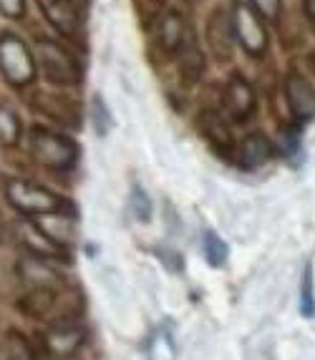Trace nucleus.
<instances>
[{
    "mask_svg": "<svg viewBox=\"0 0 315 360\" xmlns=\"http://www.w3.org/2000/svg\"><path fill=\"white\" fill-rule=\"evenodd\" d=\"M81 340H84V333H81V328H76V325H71V323L53 325V328L43 335V345H46V350H49L51 355H56V358H68V355H73L81 348Z\"/></svg>",
    "mask_w": 315,
    "mask_h": 360,
    "instance_id": "0eeeda50",
    "label": "nucleus"
},
{
    "mask_svg": "<svg viewBox=\"0 0 315 360\" xmlns=\"http://www.w3.org/2000/svg\"><path fill=\"white\" fill-rule=\"evenodd\" d=\"M6 197L15 210L25 212V214H49V212L68 210L66 199L49 192V189H43V186L31 184V181H20V179L8 181Z\"/></svg>",
    "mask_w": 315,
    "mask_h": 360,
    "instance_id": "f03ea898",
    "label": "nucleus"
},
{
    "mask_svg": "<svg viewBox=\"0 0 315 360\" xmlns=\"http://www.w3.org/2000/svg\"><path fill=\"white\" fill-rule=\"evenodd\" d=\"M187 3H189V6H197V3H200V0H187Z\"/></svg>",
    "mask_w": 315,
    "mask_h": 360,
    "instance_id": "7c9ffc66",
    "label": "nucleus"
},
{
    "mask_svg": "<svg viewBox=\"0 0 315 360\" xmlns=\"http://www.w3.org/2000/svg\"><path fill=\"white\" fill-rule=\"evenodd\" d=\"M224 108L235 121H245L255 111V91L250 89L248 81L232 78L224 89Z\"/></svg>",
    "mask_w": 315,
    "mask_h": 360,
    "instance_id": "6e6552de",
    "label": "nucleus"
},
{
    "mask_svg": "<svg viewBox=\"0 0 315 360\" xmlns=\"http://www.w3.org/2000/svg\"><path fill=\"white\" fill-rule=\"evenodd\" d=\"M38 227L46 237L56 242V245H73V237H76V224H73L71 217L61 214V212H49V214H41L38 219Z\"/></svg>",
    "mask_w": 315,
    "mask_h": 360,
    "instance_id": "f8f14e48",
    "label": "nucleus"
},
{
    "mask_svg": "<svg viewBox=\"0 0 315 360\" xmlns=\"http://www.w3.org/2000/svg\"><path fill=\"white\" fill-rule=\"evenodd\" d=\"M43 11L49 15V20L61 30L63 36H76L79 33V13L73 0H41Z\"/></svg>",
    "mask_w": 315,
    "mask_h": 360,
    "instance_id": "9b49d317",
    "label": "nucleus"
},
{
    "mask_svg": "<svg viewBox=\"0 0 315 360\" xmlns=\"http://www.w3.org/2000/svg\"><path fill=\"white\" fill-rule=\"evenodd\" d=\"M0 68L11 84H28L36 76V63H33L31 51L15 36L0 38Z\"/></svg>",
    "mask_w": 315,
    "mask_h": 360,
    "instance_id": "20e7f679",
    "label": "nucleus"
},
{
    "mask_svg": "<svg viewBox=\"0 0 315 360\" xmlns=\"http://www.w3.org/2000/svg\"><path fill=\"white\" fill-rule=\"evenodd\" d=\"M36 51H38V60H41L43 76L49 78L51 84H61V86L79 84L81 66L63 46L49 41V38H43V41H38Z\"/></svg>",
    "mask_w": 315,
    "mask_h": 360,
    "instance_id": "7ed1b4c3",
    "label": "nucleus"
},
{
    "mask_svg": "<svg viewBox=\"0 0 315 360\" xmlns=\"http://www.w3.org/2000/svg\"><path fill=\"white\" fill-rule=\"evenodd\" d=\"M207 46L214 53V58L227 60L232 56V46H235V25L227 8L217 6L210 18H207Z\"/></svg>",
    "mask_w": 315,
    "mask_h": 360,
    "instance_id": "423d86ee",
    "label": "nucleus"
},
{
    "mask_svg": "<svg viewBox=\"0 0 315 360\" xmlns=\"http://www.w3.org/2000/svg\"><path fill=\"white\" fill-rule=\"evenodd\" d=\"M0 237H3V217H0Z\"/></svg>",
    "mask_w": 315,
    "mask_h": 360,
    "instance_id": "c756f323",
    "label": "nucleus"
},
{
    "mask_svg": "<svg viewBox=\"0 0 315 360\" xmlns=\"http://www.w3.org/2000/svg\"><path fill=\"white\" fill-rule=\"evenodd\" d=\"M300 312L305 318H315V283H313V264H305L303 283H300Z\"/></svg>",
    "mask_w": 315,
    "mask_h": 360,
    "instance_id": "412c9836",
    "label": "nucleus"
},
{
    "mask_svg": "<svg viewBox=\"0 0 315 360\" xmlns=\"http://www.w3.org/2000/svg\"><path fill=\"white\" fill-rule=\"evenodd\" d=\"M202 247H205V257L210 264H214V267H219V264H224V259H227V245H224L222 240H219L214 232H207L205 234V242H202Z\"/></svg>",
    "mask_w": 315,
    "mask_h": 360,
    "instance_id": "5701e85b",
    "label": "nucleus"
},
{
    "mask_svg": "<svg viewBox=\"0 0 315 360\" xmlns=\"http://www.w3.org/2000/svg\"><path fill=\"white\" fill-rule=\"evenodd\" d=\"M36 106L41 108L43 114L51 116L56 121H63L68 127H76L79 124V114H76V106H73L71 98L66 96H56V94H38Z\"/></svg>",
    "mask_w": 315,
    "mask_h": 360,
    "instance_id": "ddd939ff",
    "label": "nucleus"
},
{
    "mask_svg": "<svg viewBox=\"0 0 315 360\" xmlns=\"http://www.w3.org/2000/svg\"><path fill=\"white\" fill-rule=\"evenodd\" d=\"M285 94H288V103H290L292 114L300 121H308L315 116V89L303 81V78L290 76L285 84Z\"/></svg>",
    "mask_w": 315,
    "mask_h": 360,
    "instance_id": "1a4fd4ad",
    "label": "nucleus"
},
{
    "mask_svg": "<svg viewBox=\"0 0 315 360\" xmlns=\"http://www.w3.org/2000/svg\"><path fill=\"white\" fill-rule=\"evenodd\" d=\"M273 159V141L265 134H250L240 144V162L245 167H260Z\"/></svg>",
    "mask_w": 315,
    "mask_h": 360,
    "instance_id": "2eb2a0df",
    "label": "nucleus"
},
{
    "mask_svg": "<svg viewBox=\"0 0 315 360\" xmlns=\"http://www.w3.org/2000/svg\"><path fill=\"white\" fill-rule=\"evenodd\" d=\"M6 355L8 360H33V348L20 333L11 330L6 335Z\"/></svg>",
    "mask_w": 315,
    "mask_h": 360,
    "instance_id": "4be33fe9",
    "label": "nucleus"
},
{
    "mask_svg": "<svg viewBox=\"0 0 315 360\" xmlns=\"http://www.w3.org/2000/svg\"><path fill=\"white\" fill-rule=\"evenodd\" d=\"M200 129L210 136V141H214V144H224L230 146L232 136H230V129L224 127L222 119H219L217 114H212V111H205V114L200 116Z\"/></svg>",
    "mask_w": 315,
    "mask_h": 360,
    "instance_id": "6ab92c4d",
    "label": "nucleus"
},
{
    "mask_svg": "<svg viewBox=\"0 0 315 360\" xmlns=\"http://www.w3.org/2000/svg\"><path fill=\"white\" fill-rule=\"evenodd\" d=\"M159 46L164 51H176L182 49L184 43V20L176 15V13H169L167 18L159 23Z\"/></svg>",
    "mask_w": 315,
    "mask_h": 360,
    "instance_id": "a211bd4d",
    "label": "nucleus"
},
{
    "mask_svg": "<svg viewBox=\"0 0 315 360\" xmlns=\"http://www.w3.org/2000/svg\"><path fill=\"white\" fill-rule=\"evenodd\" d=\"M252 3H255V8L265 15V18L275 20L280 15V0H252Z\"/></svg>",
    "mask_w": 315,
    "mask_h": 360,
    "instance_id": "bb28decb",
    "label": "nucleus"
},
{
    "mask_svg": "<svg viewBox=\"0 0 315 360\" xmlns=\"http://www.w3.org/2000/svg\"><path fill=\"white\" fill-rule=\"evenodd\" d=\"M202 73H205V56L194 43H187V49H182L179 56V76L184 78V84H197Z\"/></svg>",
    "mask_w": 315,
    "mask_h": 360,
    "instance_id": "f3484780",
    "label": "nucleus"
},
{
    "mask_svg": "<svg viewBox=\"0 0 315 360\" xmlns=\"http://www.w3.org/2000/svg\"><path fill=\"white\" fill-rule=\"evenodd\" d=\"M18 272H20V280L25 285H31V288H51V285L61 283V275L43 262V257L23 259L18 264Z\"/></svg>",
    "mask_w": 315,
    "mask_h": 360,
    "instance_id": "4468645a",
    "label": "nucleus"
},
{
    "mask_svg": "<svg viewBox=\"0 0 315 360\" xmlns=\"http://www.w3.org/2000/svg\"><path fill=\"white\" fill-rule=\"evenodd\" d=\"M31 151L38 164L56 169V172H66L79 159V149H76V144H73L71 139L49 131V129H33Z\"/></svg>",
    "mask_w": 315,
    "mask_h": 360,
    "instance_id": "f257e3e1",
    "label": "nucleus"
},
{
    "mask_svg": "<svg viewBox=\"0 0 315 360\" xmlns=\"http://www.w3.org/2000/svg\"><path fill=\"white\" fill-rule=\"evenodd\" d=\"M308 15H310V23L315 28V0H308Z\"/></svg>",
    "mask_w": 315,
    "mask_h": 360,
    "instance_id": "c85d7f7f",
    "label": "nucleus"
},
{
    "mask_svg": "<svg viewBox=\"0 0 315 360\" xmlns=\"http://www.w3.org/2000/svg\"><path fill=\"white\" fill-rule=\"evenodd\" d=\"M20 139V121L8 106H0V141L6 146L18 144Z\"/></svg>",
    "mask_w": 315,
    "mask_h": 360,
    "instance_id": "aec40b11",
    "label": "nucleus"
},
{
    "mask_svg": "<svg viewBox=\"0 0 315 360\" xmlns=\"http://www.w3.org/2000/svg\"><path fill=\"white\" fill-rule=\"evenodd\" d=\"M232 25H235V33L240 38V43L245 46V51L252 56H262L267 49V30L265 25L257 20L252 11L243 3L235 6V15H232Z\"/></svg>",
    "mask_w": 315,
    "mask_h": 360,
    "instance_id": "39448f33",
    "label": "nucleus"
},
{
    "mask_svg": "<svg viewBox=\"0 0 315 360\" xmlns=\"http://www.w3.org/2000/svg\"><path fill=\"white\" fill-rule=\"evenodd\" d=\"M0 11L6 13L8 18H20L25 13V0H0Z\"/></svg>",
    "mask_w": 315,
    "mask_h": 360,
    "instance_id": "cd10ccee",
    "label": "nucleus"
},
{
    "mask_svg": "<svg viewBox=\"0 0 315 360\" xmlns=\"http://www.w3.org/2000/svg\"><path fill=\"white\" fill-rule=\"evenodd\" d=\"M18 234H20V240H23V245L28 247L36 257H49V259H61L63 257V259H68L66 252H63V247L56 245L51 237H46L38 224L18 222Z\"/></svg>",
    "mask_w": 315,
    "mask_h": 360,
    "instance_id": "9d476101",
    "label": "nucleus"
},
{
    "mask_svg": "<svg viewBox=\"0 0 315 360\" xmlns=\"http://www.w3.org/2000/svg\"><path fill=\"white\" fill-rule=\"evenodd\" d=\"M131 210L139 222H149V219H152V202H149L146 192L139 189V186H134V192H131Z\"/></svg>",
    "mask_w": 315,
    "mask_h": 360,
    "instance_id": "393cba45",
    "label": "nucleus"
},
{
    "mask_svg": "<svg viewBox=\"0 0 315 360\" xmlns=\"http://www.w3.org/2000/svg\"><path fill=\"white\" fill-rule=\"evenodd\" d=\"M174 345H172L169 335L167 333H159L154 335L152 345H149V360H174Z\"/></svg>",
    "mask_w": 315,
    "mask_h": 360,
    "instance_id": "b1692460",
    "label": "nucleus"
},
{
    "mask_svg": "<svg viewBox=\"0 0 315 360\" xmlns=\"http://www.w3.org/2000/svg\"><path fill=\"white\" fill-rule=\"evenodd\" d=\"M91 114H94V121H96V131L98 134H106L111 127V116L109 111H106V103L101 101V98H94V106H91Z\"/></svg>",
    "mask_w": 315,
    "mask_h": 360,
    "instance_id": "a878e982",
    "label": "nucleus"
},
{
    "mask_svg": "<svg viewBox=\"0 0 315 360\" xmlns=\"http://www.w3.org/2000/svg\"><path fill=\"white\" fill-rule=\"evenodd\" d=\"M56 305V292L51 288H33L31 292H25L18 300V310L28 318H46Z\"/></svg>",
    "mask_w": 315,
    "mask_h": 360,
    "instance_id": "dca6fc26",
    "label": "nucleus"
}]
</instances>
